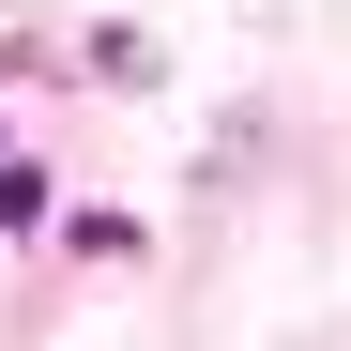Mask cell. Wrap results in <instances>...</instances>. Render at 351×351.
<instances>
[{"label": "cell", "instance_id": "6da1fadb", "mask_svg": "<svg viewBox=\"0 0 351 351\" xmlns=\"http://www.w3.org/2000/svg\"><path fill=\"white\" fill-rule=\"evenodd\" d=\"M31 214H46V168H31L16 138H0V229H31Z\"/></svg>", "mask_w": 351, "mask_h": 351}]
</instances>
